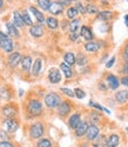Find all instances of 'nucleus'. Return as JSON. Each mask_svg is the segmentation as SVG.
Masks as SVG:
<instances>
[{"label":"nucleus","instance_id":"obj_1","mask_svg":"<svg viewBox=\"0 0 128 147\" xmlns=\"http://www.w3.org/2000/svg\"><path fill=\"white\" fill-rule=\"evenodd\" d=\"M27 112L32 117H40L44 112L42 102L39 99H30L27 102Z\"/></svg>","mask_w":128,"mask_h":147},{"label":"nucleus","instance_id":"obj_2","mask_svg":"<svg viewBox=\"0 0 128 147\" xmlns=\"http://www.w3.org/2000/svg\"><path fill=\"white\" fill-rule=\"evenodd\" d=\"M45 134V125L40 121H36L30 126V137L33 140H38L44 137Z\"/></svg>","mask_w":128,"mask_h":147},{"label":"nucleus","instance_id":"obj_3","mask_svg":"<svg viewBox=\"0 0 128 147\" xmlns=\"http://www.w3.org/2000/svg\"><path fill=\"white\" fill-rule=\"evenodd\" d=\"M61 101H62L61 96L55 92H51L45 96V105L48 108H57Z\"/></svg>","mask_w":128,"mask_h":147},{"label":"nucleus","instance_id":"obj_4","mask_svg":"<svg viewBox=\"0 0 128 147\" xmlns=\"http://www.w3.org/2000/svg\"><path fill=\"white\" fill-rule=\"evenodd\" d=\"M19 126H20V122L15 118H6L4 120V122H3V127H4L3 129H5L8 134L17 132L18 128H19Z\"/></svg>","mask_w":128,"mask_h":147},{"label":"nucleus","instance_id":"obj_5","mask_svg":"<svg viewBox=\"0 0 128 147\" xmlns=\"http://www.w3.org/2000/svg\"><path fill=\"white\" fill-rule=\"evenodd\" d=\"M57 112H58V115L61 118L67 117L72 112V104L67 100H62L60 105L57 107Z\"/></svg>","mask_w":128,"mask_h":147},{"label":"nucleus","instance_id":"obj_6","mask_svg":"<svg viewBox=\"0 0 128 147\" xmlns=\"http://www.w3.org/2000/svg\"><path fill=\"white\" fill-rule=\"evenodd\" d=\"M0 50H1L4 53H12L14 50V45L13 41L9 38L8 35L4 36L3 39H0Z\"/></svg>","mask_w":128,"mask_h":147},{"label":"nucleus","instance_id":"obj_7","mask_svg":"<svg viewBox=\"0 0 128 147\" xmlns=\"http://www.w3.org/2000/svg\"><path fill=\"white\" fill-rule=\"evenodd\" d=\"M1 113L5 118H14L18 114V107L14 104H7L1 108Z\"/></svg>","mask_w":128,"mask_h":147},{"label":"nucleus","instance_id":"obj_8","mask_svg":"<svg viewBox=\"0 0 128 147\" xmlns=\"http://www.w3.org/2000/svg\"><path fill=\"white\" fill-rule=\"evenodd\" d=\"M99 134H100V127L98 125H95V124H89L85 136H86L88 141H92L99 136Z\"/></svg>","mask_w":128,"mask_h":147},{"label":"nucleus","instance_id":"obj_9","mask_svg":"<svg viewBox=\"0 0 128 147\" xmlns=\"http://www.w3.org/2000/svg\"><path fill=\"white\" fill-rule=\"evenodd\" d=\"M21 59H22L21 53H19V52H12V53L9 54L8 59H7V64H8L9 67L14 68V67H17V66L20 64Z\"/></svg>","mask_w":128,"mask_h":147},{"label":"nucleus","instance_id":"obj_10","mask_svg":"<svg viewBox=\"0 0 128 147\" xmlns=\"http://www.w3.org/2000/svg\"><path fill=\"white\" fill-rule=\"evenodd\" d=\"M120 145V136L119 134H110L105 139V146L107 147H118Z\"/></svg>","mask_w":128,"mask_h":147},{"label":"nucleus","instance_id":"obj_11","mask_svg":"<svg viewBox=\"0 0 128 147\" xmlns=\"http://www.w3.org/2000/svg\"><path fill=\"white\" fill-rule=\"evenodd\" d=\"M106 84L110 90H118L120 86V79L114 74H108L106 77Z\"/></svg>","mask_w":128,"mask_h":147},{"label":"nucleus","instance_id":"obj_12","mask_svg":"<svg viewBox=\"0 0 128 147\" xmlns=\"http://www.w3.org/2000/svg\"><path fill=\"white\" fill-rule=\"evenodd\" d=\"M81 121H82V120H81V114H80V113H73V114L68 118V127L74 131L76 127L80 125Z\"/></svg>","mask_w":128,"mask_h":147},{"label":"nucleus","instance_id":"obj_13","mask_svg":"<svg viewBox=\"0 0 128 147\" xmlns=\"http://www.w3.org/2000/svg\"><path fill=\"white\" fill-rule=\"evenodd\" d=\"M48 80L51 84H59L61 81V72L58 68H51L48 73Z\"/></svg>","mask_w":128,"mask_h":147},{"label":"nucleus","instance_id":"obj_14","mask_svg":"<svg viewBox=\"0 0 128 147\" xmlns=\"http://www.w3.org/2000/svg\"><path fill=\"white\" fill-rule=\"evenodd\" d=\"M48 12L51 14L53 16H58V14H61L63 12V6L58 3V1H53L49 4V7H48Z\"/></svg>","mask_w":128,"mask_h":147},{"label":"nucleus","instance_id":"obj_15","mask_svg":"<svg viewBox=\"0 0 128 147\" xmlns=\"http://www.w3.org/2000/svg\"><path fill=\"white\" fill-rule=\"evenodd\" d=\"M88 122L87 121H81L80 122V125L76 127L75 129H74V134H75V137L76 138H81V137H84L85 134H86V132H87V128H88Z\"/></svg>","mask_w":128,"mask_h":147},{"label":"nucleus","instance_id":"obj_16","mask_svg":"<svg viewBox=\"0 0 128 147\" xmlns=\"http://www.w3.org/2000/svg\"><path fill=\"white\" fill-rule=\"evenodd\" d=\"M30 33L32 36H34V38H41L44 35V27L40 25V24H38V25H32L30 28Z\"/></svg>","mask_w":128,"mask_h":147},{"label":"nucleus","instance_id":"obj_17","mask_svg":"<svg viewBox=\"0 0 128 147\" xmlns=\"http://www.w3.org/2000/svg\"><path fill=\"white\" fill-rule=\"evenodd\" d=\"M32 64H33V61H32V58L30 55H26V57H22L21 61H20V65H21V69L24 72H30V69L32 68Z\"/></svg>","mask_w":128,"mask_h":147},{"label":"nucleus","instance_id":"obj_18","mask_svg":"<svg viewBox=\"0 0 128 147\" xmlns=\"http://www.w3.org/2000/svg\"><path fill=\"white\" fill-rule=\"evenodd\" d=\"M12 24H13L17 28H24L25 27V24H24L21 13L19 11H14L13 12V22H12Z\"/></svg>","mask_w":128,"mask_h":147},{"label":"nucleus","instance_id":"obj_19","mask_svg":"<svg viewBox=\"0 0 128 147\" xmlns=\"http://www.w3.org/2000/svg\"><path fill=\"white\" fill-rule=\"evenodd\" d=\"M80 35L82 36V38L87 41H92L94 35H93V32L92 30L89 28L88 26H81V30H80Z\"/></svg>","mask_w":128,"mask_h":147},{"label":"nucleus","instance_id":"obj_20","mask_svg":"<svg viewBox=\"0 0 128 147\" xmlns=\"http://www.w3.org/2000/svg\"><path fill=\"white\" fill-rule=\"evenodd\" d=\"M6 28H7V33H8V35L11 36V39H12V38H15V39H17V38H19V36H20L18 28H17L12 22H6Z\"/></svg>","mask_w":128,"mask_h":147},{"label":"nucleus","instance_id":"obj_21","mask_svg":"<svg viewBox=\"0 0 128 147\" xmlns=\"http://www.w3.org/2000/svg\"><path fill=\"white\" fill-rule=\"evenodd\" d=\"M115 100H117L118 104H121V105L127 102V100H128V91L123 90V91L117 92L115 93Z\"/></svg>","mask_w":128,"mask_h":147},{"label":"nucleus","instance_id":"obj_22","mask_svg":"<svg viewBox=\"0 0 128 147\" xmlns=\"http://www.w3.org/2000/svg\"><path fill=\"white\" fill-rule=\"evenodd\" d=\"M41 68H42V60H41L40 58H38V59L34 61V63L32 64V74H33L34 77L39 76Z\"/></svg>","mask_w":128,"mask_h":147},{"label":"nucleus","instance_id":"obj_23","mask_svg":"<svg viewBox=\"0 0 128 147\" xmlns=\"http://www.w3.org/2000/svg\"><path fill=\"white\" fill-rule=\"evenodd\" d=\"M30 11L32 12V13L34 14V17H35V19L38 20V22H39L40 24V25H41V24L42 22H45V16L42 14V12H40L39 9H38L36 7H34V6H31L30 7Z\"/></svg>","mask_w":128,"mask_h":147},{"label":"nucleus","instance_id":"obj_24","mask_svg":"<svg viewBox=\"0 0 128 147\" xmlns=\"http://www.w3.org/2000/svg\"><path fill=\"white\" fill-rule=\"evenodd\" d=\"M85 50L87 52H89V53H95V52H98L100 50V46L95 41H87L85 44Z\"/></svg>","mask_w":128,"mask_h":147},{"label":"nucleus","instance_id":"obj_25","mask_svg":"<svg viewBox=\"0 0 128 147\" xmlns=\"http://www.w3.org/2000/svg\"><path fill=\"white\" fill-rule=\"evenodd\" d=\"M60 69H61V72L63 73V74H65L66 79H71L73 77V69L66 63H61L60 64Z\"/></svg>","mask_w":128,"mask_h":147},{"label":"nucleus","instance_id":"obj_26","mask_svg":"<svg viewBox=\"0 0 128 147\" xmlns=\"http://www.w3.org/2000/svg\"><path fill=\"white\" fill-rule=\"evenodd\" d=\"M63 63H66L68 66H73L75 65V54L72 53V52H67L65 53V55H63Z\"/></svg>","mask_w":128,"mask_h":147},{"label":"nucleus","instance_id":"obj_27","mask_svg":"<svg viewBox=\"0 0 128 147\" xmlns=\"http://www.w3.org/2000/svg\"><path fill=\"white\" fill-rule=\"evenodd\" d=\"M45 21H46V25L48 26V28H51V30H57L59 27V21L54 17H48Z\"/></svg>","mask_w":128,"mask_h":147},{"label":"nucleus","instance_id":"obj_28","mask_svg":"<svg viewBox=\"0 0 128 147\" xmlns=\"http://www.w3.org/2000/svg\"><path fill=\"white\" fill-rule=\"evenodd\" d=\"M35 147H53V144L48 138H40L38 139Z\"/></svg>","mask_w":128,"mask_h":147},{"label":"nucleus","instance_id":"obj_29","mask_svg":"<svg viewBox=\"0 0 128 147\" xmlns=\"http://www.w3.org/2000/svg\"><path fill=\"white\" fill-rule=\"evenodd\" d=\"M96 17H98L99 20L107 21V20H109L113 17V12H110V11H102V12H99V13L96 14Z\"/></svg>","mask_w":128,"mask_h":147},{"label":"nucleus","instance_id":"obj_30","mask_svg":"<svg viewBox=\"0 0 128 147\" xmlns=\"http://www.w3.org/2000/svg\"><path fill=\"white\" fill-rule=\"evenodd\" d=\"M87 61H88L87 57L82 53H79L78 57H75V64L79 65V66H85L87 64Z\"/></svg>","mask_w":128,"mask_h":147},{"label":"nucleus","instance_id":"obj_31","mask_svg":"<svg viewBox=\"0 0 128 147\" xmlns=\"http://www.w3.org/2000/svg\"><path fill=\"white\" fill-rule=\"evenodd\" d=\"M21 17H22V20H24L25 25H30V26L33 25V21H32V19H31V17H30L27 11H22L21 12Z\"/></svg>","mask_w":128,"mask_h":147},{"label":"nucleus","instance_id":"obj_32","mask_svg":"<svg viewBox=\"0 0 128 147\" xmlns=\"http://www.w3.org/2000/svg\"><path fill=\"white\" fill-rule=\"evenodd\" d=\"M69 31L71 32H76L78 28L80 27V20L79 19H73L71 22H69Z\"/></svg>","mask_w":128,"mask_h":147},{"label":"nucleus","instance_id":"obj_33","mask_svg":"<svg viewBox=\"0 0 128 147\" xmlns=\"http://www.w3.org/2000/svg\"><path fill=\"white\" fill-rule=\"evenodd\" d=\"M88 105L91 106V107H93V108H95V109H99V111H104V112L110 114V111H109L108 108H106V107H104V106H101V105H99V104H96V102H94V101H89Z\"/></svg>","mask_w":128,"mask_h":147},{"label":"nucleus","instance_id":"obj_34","mask_svg":"<svg viewBox=\"0 0 128 147\" xmlns=\"http://www.w3.org/2000/svg\"><path fill=\"white\" fill-rule=\"evenodd\" d=\"M78 14H79V12L76 11L75 7H69V8L67 9V18L71 19V20L75 19L76 17H78Z\"/></svg>","mask_w":128,"mask_h":147},{"label":"nucleus","instance_id":"obj_35","mask_svg":"<svg viewBox=\"0 0 128 147\" xmlns=\"http://www.w3.org/2000/svg\"><path fill=\"white\" fill-rule=\"evenodd\" d=\"M86 12L89 13V14H98L99 13V8H98V6H95L93 4H88L86 6Z\"/></svg>","mask_w":128,"mask_h":147},{"label":"nucleus","instance_id":"obj_36","mask_svg":"<svg viewBox=\"0 0 128 147\" xmlns=\"http://www.w3.org/2000/svg\"><path fill=\"white\" fill-rule=\"evenodd\" d=\"M36 3H38V6H39L42 11H48L49 4H51L49 0H38Z\"/></svg>","mask_w":128,"mask_h":147},{"label":"nucleus","instance_id":"obj_37","mask_svg":"<svg viewBox=\"0 0 128 147\" xmlns=\"http://www.w3.org/2000/svg\"><path fill=\"white\" fill-rule=\"evenodd\" d=\"M9 134L3 129V128H0V141H9Z\"/></svg>","mask_w":128,"mask_h":147},{"label":"nucleus","instance_id":"obj_38","mask_svg":"<svg viewBox=\"0 0 128 147\" xmlns=\"http://www.w3.org/2000/svg\"><path fill=\"white\" fill-rule=\"evenodd\" d=\"M73 92H74V96H76L78 99H84V98L86 96V93L81 88H75Z\"/></svg>","mask_w":128,"mask_h":147},{"label":"nucleus","instance_id":"obj_39","mask_svg":"<svg viewBox=\"0 0 128 147\" xmlns=\"http://www.w3.org/2000/svg\"><path fill=\"white\" fill-rule=\"evenodd\" d=\"M63 94L65 95H67V96H69V98H74V92L72 91V90H69V88H66V87H62L61 90H60Z\"/></svg>","mask_w":128,"mask_h":147},{"label":"nucleus","instance_id":"obj_40","mask_svg":"<svg viewBox=\"0 0 128 147\" xmlns=\"http://www.w3.org/2000/svg\"><path fill=\"white\" fill-rule=\"evenodd\" d=\"M75 8H76V11H78V12H80L81 14H85L86 13V7H84V5L81 3H76Z\"/></svg>","mask_w":128,"mask_h":147},{"label":"nucleus","instance_id":"obj_41","mask_svg":"<svg viewBox=\"0 0 128 147\" xmlns=\"http://www.w3.org/2000/svg\"><path fill=\"white\" fill-rule=\"evenodd\" d=\"M115 60H117V58H115V57H112V58L109 59V61H107L106 68H112V67L114 66V64H115Z\"/></svg>","mask_w":128,"mask_h":147},{"label":"nucleus","instance_id":"obj_42","mask_svg":"<svg viewBox=\"0 0 128 147\" xmlns=\"http://www.w3.org/2000/svg\"><path fill=\"white\" fill-rule=\"evenodd\" d=\"M0 147H15V145L11 141H0Z\"/></svg>","mask_w":128,"mask_h":147},{"label":"nucleus","instance_id":"obj_43","mask_svg":"<svg viewBox=\"0 0 128 147\" xmlns=\"http://www.w3.org/2000/svg\"><path fill=\"white\" fill-rule=\"evenodd\" d=\"M78 38H79L78 32H71V34H69V39H71L72 41H76V40H78Z\"/></svg>","mask_w":128,"mask_h":147},{"label":"nucleus","instance_id":"obj_44","mask_svg":"<svg viewBox=\"0 0 128 147\" xmlns=\"http://www.w3.org/2000/svg\"><path fill=\"white\" fill-rule=\"evenodd\" d=\"M122 57H123V59H125L126 61H128V42L125 45V48H123V54H122Z\"/></svg>","mask_w":128,"mask_h":147},{"label":"nucleus","instance_id":"obj_45","mask_svg":"<svg viewBox=\"0 0 128 147\" xmlns=\"http://www.w3.org/2000/svg\"><path fill=\"white\" fill-rule=\"evenodd\" d=\"M91 119H92V121H94V122H96V121H99V119H100V115L93 112V113L91 114Z\"/></svg>","mask_w":128,"mask_h":147},{"label":"nucleus","instance_id":"obj_46","mask_svg":"<svg viewBox=\"0 0 128 147\" xmlns=\"http://www.w3.org/2000/svg\"><path fill=\"white\" fill-rule=\"evenodd\" d=\"M122 72L125 73V74H127V76H128V61H125L123 67H122Z\"/></svg>","mask_w":128,"mask_h":147},{"label":"nucleus","instance_id":"obj_47","mask_svg":"<svg viewBox=\"0 0 128 147\" xmlns=\"http://www.w3.org/2000/svg\"><path fill=\"white\" fill-rule=\"evenodd\" d=\"M120 82H121L122 85H125V86H127V87H128V77H123V78H121Z\"/></svg>","mask_w":128,"mask_h":147},{"label":"nucleus","instance_id":"obj_48","mask_svg":"<svg viewBox=\"0 0 128 147\" xmlns=\"http://www.w3.org/2000/svg\"><path fill=\"white\" fill-rule=\"evenodd\" d=\"M58 3H60L62 6H65V5H69V4H71L69 1H67V0H59Z\"/></svg>","mask_w":128,"mask_h":147},{"label":"nucleus","instance_id":"obj_49","mask_svg":"<svg viewBox=\"0 0 128 147\" xmlns=\"http://www.w3.org/2000/svg\"><path fill=\"white\" fill-rule=\"evenodd\" d=\"M99 88H100V90H102V91H105V90H106L105 82H100V84H99Z\"/></svg>","mask_w":128,"mask_h":147},{"label":"nucleus","instance_id":"obj_50","mask_svg":"<svg viewBox=\"0 0 128 147\" xmlns=\"http://www.w3.org/2000/svg\"><path fill=\"white\" fill-rule=\"evenodd\" d=\"M125 25H126V26L128 27V14H127V16L125 17Z\"/></svg>","mask_w":128,"mask_h":147},{"label":"nucleus","instance_id":"obj_51","mask_svg":"<svg viewBox=\"0 0 128 147\" xmlns=\"http://www.w3.org/2000/svg\"><path fill=\"white\" fill-rule=\"evenodd\" d=\"M7 34H5V33H3V32H0V39H3L4 36H6Z\"/></svg>","mask_w":128,"mask_h":147},{"label":"nucleus","instance_id":"obj_52","mask_svg":"<svg viewBox=\"0 0 128 147\" xmlns=\"http://www.w3.org/2000/svg\"><path fill=\"white\" fill-rule=\"evenodd\" d=\"M3 6H4V1H3V0H0V9L3 8Z\"/></svg>","mask_w":128,"mask_h":147},{"label":"nucleus","instance_id":"obj_53","mask_svg":"<svg viewBox=\"0 0 128 147\" xmlns=\"http://www.w3.org/2000/svg\"><path fill=\"white\" fill-rule=\"evenodd\" d=\"M67 1H69V3H72V1H78V0H67Z\"/></svg>","mask_w":128,"mask_h":147},{"label":"nucleus","instance_id":"obj_54","mask_svg":"<svg viewBox=\"0 0 128 147\" xmlns=\"http://www.w3.org/2000/svg\"><path fill=\"white\" fill-rule=\"evenodd\" d=\"M126 131H127V133H128V126H127V127H126Z\"/></svg>","mask_w":128,"mask_h":147},{"label":"nucleus","instance_id":"obj_55","mask_svg":"<svg viewBox=\"0 0 128 147\" xmlns=\"http://www.w3.org/2000/svg\"><path fill=\"white\" fill-rule=\"evenodd\" d=\"M87 1H91V0H87Z\"/></svg>","mask_w":128,"mask_h":147},{"label":"nucleus","instance_id":"obj_56","mask_svg":"<svg viewBox=\"0 0 128 147\" xmlns=\"http://www.w3.org/2000/svg\"><path fill=\"white\" fill-rule=\"evenodd\" d=\"M7 1H11V0H7Z\"/></svg>","mask_w":128,"mask_h":147}]
</instances>
